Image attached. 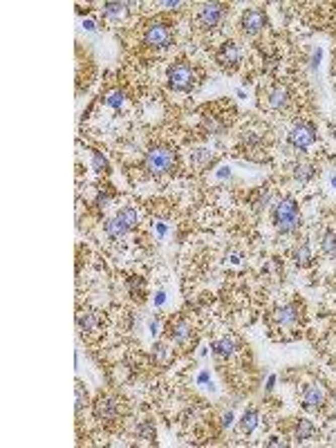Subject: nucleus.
<instances>
[{"instance_id":"obj_1","label":"nucleus","mask_w":336,"mask_h":448,"mask_svg":"<svg viewBox=\"0 0 336 448\" xmlns=\"http://www.w3.org/2000/svg\"><path fill=\"white\" fill-rule=\"evenodd\" d=\"M274 222L276 229L280 233H292L298 229V206H296L294 200H283L276 204V211H274Z\"/></svg>"},{"instance_id":"obj_2","label":"nucleus","mask_w":336,"mask_h":448,"mask_svg":"<svg viewBox=\"0 0 336 448\" xmlns=\"http://www.w3.org/2000/svg\"><path fill=\"white\" fill-rule=\"evenodd\" d=\"M137 220H139V215L135 208H121L112 220L105 224V233H108L110 238H119V236H123V233H128L130 229H135Z\"/></svg>"},{"instance_id":"obj_3","label":"nucleus","mask_w":336,"mask_h":448,"mask_svg":"<svg viewBox=\"0 0 336 448\" xmlns=\"http://www.w3.org/2000/svg\"><path fill=\"white\" fill-rule=\"evenodd\" d=\"M175 166V155L166 148H157V151H150L146 155V171L153 175H162L168 173Z\"/></svg>"},{"instance_id":"obj_4","label":"nucleus","mask_w":336,"mask_h":448,"mask_svg":"<svg viewBox=\"0 0 336 448\" xmlns=\"http://www.w3.org/2000/svg\"><path fill=\"white\" fill-rule=\"evenodd\" d=\"M195 81V72L188 63H175L168 69V86L173 90H188Z\"/></svg>"},{"instance_id":"obj_5","label":"nucleus","mask_w":336,"mask_h":448,"mask_svg":"<svg viewBox=\"0 0 336 448\" xmlns=\"http://www.w3.org/2000/svg\"><path fill=\"white\" fill-rule=\"evenodd\" d=\"M144 41H146V45H150V47L164 49L173 43V32H170L166 25H150Z\"/></svg>"},{"instance_id":"obj_6","label":"nucleus","mask_w":336,"mask_h":448,"mask_svg":"<svg viewBox=\"0 0 336 448\" xmlns=\"http://www.w3.org/2000/svg\"><path fill=\"white\" fill-rule=\"evenodd\" d=\"M289 139H292V143L296 148H307V146H312V143L316 141V130L312 126H307V123H300V126H296L294 130H292V134H289Z\"/></svg>"},{"instance_id":"obj_7","label":"nucleus","mask_w":336,"mask_h":448,"mask_svg":"<svg viewBox=\"0 0 336 448\" xmlns=\"http://www.w3.org/2000/svg\"><path fill=\"white\" fill-rule=\"evenodd\" d=\"M222 5H218V3H211V5H204L202 9H199V16H197V21H199V25H202L204 29H211V27H215V25L220 23V18H222Z\"/></svg>"},{"instance_id":"obj_8","label":"nucleus","mask_w":336,"mask_h":448,"mask_svg":"<svg viewBox=\"0 0 336 448\" xmlns=\"http://www.w3.org/2000/svg\"><path fill=\"white\" fill-rule=\"evenodd\" d=\"M262 27H264V14L260 9H249L242 18V32L251 36V34H258Z\"/></svg>"},{"instance_id":"obj_9","label":"nucleus","mask_w":336,"mask_h":448,"mask_svg":"<svg viewBox=\"0 0 336 448\" xmlns=\"http://www.w3.org/2000/svg\"><path fill=\"white\" fill-rule=\"evenodd\" d=\"M240 61V49L235 43H224L218 52V63L220 65H235Z\"/></svg>"},{"instance_id":"obj_10","label":"nucleus","mask_w":336,"mask_h":448,"mask_svg":"<svg viewBox=\"0 0 336 448\" xmlns=\"http://www.w3.org/2000/svg\"><path fill=\"white\" fill-rule=\"evenodd\" d=\"M94 415H97V419H112V417H117V401L114 399H99V403L94 406Z\"/></svg>"},{"instance_id":"obj_11","label":"nucleus","mask_w":336,"mask_h":448,"mask_svg":"<svg viewBox=\"0 0 336 448\" xmlns=\"http://www.w3.org/2000/svg\"><path fill=\"white\" fill-rule=\"evenodd\" d=\"M323 401H325V392L320 390L318 386H309L307 390H305V395H303L305 408H318Z\"/></svg>"},{"instance_id":"obj_12","label":"nucleus","mask_w":336,"mask_h":448,"mask_svg":"<svg viewBox=\"0 0 336 448\" xmlns=\"http://www.w3.org/2000/svg\"><path fill=\"white\" fill-rule=\"evenodd\" d=\"M298 307L296 305H287L283 307V310L276 312V318H278V323H283V325H294L296 321H298Z\"/></svg>"},{"instance_id":"obj_13","label":"nucleus","mask_w":336,"mask_h":448,"mask_svg":"<svg viewBox=\"0 0 336 448\" xmlns=\"http://www.w3.org/2000/svg\"><path fill=\"white\" fill-rule=\"evenodd\" d=\"M267 103H269L272 108H283L285 103H287V90H285L283 86L269 90V94H267Z\"/></svg>"},{"instance_id":"obj_14","label":"nucleus","mask_w":336,"mask_h":448,"mask_svg":"<svg viewBox=\"0 0 336 448\" xmlns=\"http://www.w3.org/2000/svg\"><path fill=\"white\" fill-rule=\"evenodd\" d=\"M211 350H213L218 356H229V354H233V341H231L229 336L218 338V341H213Z\"/></svg>"},{"instance_id":"obj_15","label":"nucleus","mask_w":336,"mask_h":448,"mask_svg":"<svg viewBox=\"0 0 336 448\" xmlns=\"http://www.w3.org/2000/svg\"><path fill=\"white\" fill-rule=\"evenodd\" d=\"M320 249L325 256L336 258V231H325L323 240H320Z\"/></svg>"},{"instance_id":"obj_16","label":"nucleus","mask_w":336,"mask_h":448,"mask_svg":"<svg viewBox=\"0 0 336 448\" xmlns=\"http://www.w3.org/2000/svg\"><path fill=\"white\" fill-rule=\"evenodd\" d=\"M188 336H190V327H188V323H177V325L170 327V338H173L175 343H184Z\"/></svg>"},{"instance_id":"obj_17","label":"nucleus","mask_w":336,"mask_h":448,"mask_svg":"<svg viewBox=\"0 0 336 448\" xmlns=\"http://www.w3.org/2000/svg\"><path fill=\"white\" fill-rule=\"evenodd\" d=\"M312 435H314V424H312V421H307V419H300L298 426H296V439L305 441V439H309Z\"/></svg>"},{"instance_id":"obj_18","label":"nucleus","mask_w":336,"mask_h":448,"mask_svg":"<svg viewBox=\"0 0 336 448\" xmlns=\"http://www.w3.org/2000/svg\"><path fill=\"white\" fill-rule=\"evenodd\" d=\"M255 426H258V410H247L240 419V428H242V432H251Z\"/></svg>"},{"instance_id":"obj_19","label":"nucleus","mask_w":336,"mask_h":448,"mask_svg":"<svg viewBox=\"0 0 336 448\" xmlns=\"http://www.w3.org/2000/svg\"><path fill=\"white\" fill-rule=\"evenodd\" d=\"M294 260L296 265H307L309 260H312V249H309V245H298L294 249Z\"/></svg>"},{"instance_id":"obj_20","label":"nucleus","mask_w":336,"mask_h":448,"mask_svg":"<svg viewBox=\"0 0 336 448\" xmlns=\"http://www.w3.org/2000/svg\"><path fill=\"white\" fill-rule=\"evenodd\" d=\"M126 7H128V3H105L103 5V12L108 14V16H123L126 14Z\"/></svg>"},{"instance_id":"obj_21","label":"nucleus","mask_w":336,"mask_h":448,"mask_svg":"<svg viewBox=\"0 0 336 448\" xmlns=\"http://www.w3.org/2000/svg\"><path fill=\"white\" fill-rule=\"evenodd\" d=\"M97 321H94V314L92 312H85V314H79V327L81 332H92Z\"/></svg>"},{"instance_id":"obj_22","label":"nucleus","mask_w":336,"mask_h":448,"mask_svg":"<svg viewBox=\"0 0 336 448\" xmlns=\"http://www.w3.org/2000/svg\"><path fill=\"white\" fill-rule=\"evenodd\" d=\"M294 177L298 179V182H307V179L314 177V168L309 166V164H300V166H296Z\"/></svg>"},{"instance_id":"obj_23","label":"nucleus","mask_w":336,"mask_h":448,"mask_svg":"<svg viewBox=\"0 0 336 448\" xmlns=\"http://www.w3.org/2000/svg\"><path fill=\"white\" fill-rule=\"evenodd\" d=\"M130 293H132L135 298H139V301L144 298V282L139 280V278H132V280H130Z\"/></svg>"},{"instance_id":"obj_24","label":"nucleus","mask_w":336,"mask_h":448,"mask_svg":"<svg viewBox=\"0 0 336 448\" xmlns=\"http://www.w3.org/2000/svg\"><path fill=\"white\" fill-rule=\"evenodd\" d=\"M85 403H88V395H85V390H83L81 383H77V410H79V412H81L83 408H85Z\"/></svg>"},{"instance_id":"obj_25","label":"nucleus","mask_w":336,"mask_h":448,"mask_svg":"<svg viewBox=\"0 0 336 448\" xmlns=\"http://www.w3.org/2000/svg\"><path fill=\"white\" fill-rule=\"evenodd\" d=\"M92 164H94V171H99L101 173L105 166H108V164H105V159L99 155V153H92Z\"/></svg>"},{"instance_id":"obj_26","label":"nucleus","mask_w":336,"mask_h":448,"mask_svg":"<svg viewBox=\"0 0 336 448\" xmlns=\"http://www.w3.org/2000/svg\"><path fill=\"white\" fill-rule=\"evenodd\" d=\"M209 159H211V155H209L207 151H197V153L193 155V162H195V164H199V166H202V164H207Z\"/></svg>"},{"instance_id":"obj_27","label":"nucleus","mask_w":336,"mask_h":448,"mask_svg":"<svg viewBox=\"0 0 336 448\" xmlns=\"http://www.w3.org/2000/svg\"><path fill=\"white\" fill-rule=\"evenodd\" d=\"M121 101H123V97L119 92H112L108 97V106H112V108H119V106H121Z\"/></svg>"},{"instance_id":"obj_28","label":"nucleus","mask_w":336,"mask_h":448,"mask_svg":"<svg viewBox=\"0 0 336 448\" xmlns=\"http://www.w3.org/2000/svg\"><path fill=\"white\" fill-rule=\"evenodd\" d=\"M97 204H99L101 208H105V206L110 204V195H103V193H101V195H99V200H97Z\"/></svg>"},{"instance_id":"obj_29","label":"nucleus","mask_w":336,"mask_h":448,"mask_svg":"<svg viewBox=\"0 0 336 448\" xmlns=\"http://www.w3.org/2000/svg\"><path fill=\"white\" fill-rule=\"evenodd\" d=\"M231 421H233V415H231V412L222 417V426H231Z\"/></svg>"},{"instance_id":"obj_30","label":"nucleus","mask_w":336,"mask_h":448,"mask_svg":"<svg viewBox=\"0 0 336 448\" xmlns=\"http://www.w3.org/2000/svg\"><path fill=\"white\" fill-rule=\"evenodd\" d=\"M164 301H166V298H164V291H159L157 296H155V305H162Z\"/></svg>"},{"instance_id":"obj_31","label":"nucleus","mask_w":336,"mask_h":448,"mask_svg":"<svg viewBox=\"0 0 336 448\" xmlns=\"http://www.w3.org/2000/svg\"><path fill=\"white\" fill-rule=\"evenodd\" d=\"M209 381V372H202V375H199V383H207Z\"/></svg>"},{"instance_id":"obj_32","label":"nucleus","mask_w":336,"mask_h":448,"mask_svg":"<svg viewBox=\"0 0 336 448\" xmlns=\"http://www.w3.org/2000/svg\"><path fill=\"white\" fill-rule=\"evenodd\" d=\"M274 383H276V377H269V383H267V390H272V388H274Z\"/></svg>"},{"instance_id":"obj_33","label":"nucleus","mask_w":336,"mask_h":448,"mask_svg":"<svg viewBox=\"0 0 336 448\" xmlns=\"http://www.w3.org/2000/svg\"><path fill=\"white\" fill-rule=\"evenodd\" d=\"M150 332H153V334H157V323H155V321L150 323Z\"/></svg>"},{"instance_id":"obj_34","label":"nucleus","mask_w":336,"mask_h":448,"mask_svg":"<svg viewBox=\"0 0 336 448\" xmlns=\"http://www.w3.org/2000/svg\"><path fill=\"white\" fill-rule=\"evenodd\" d=\"M83 27H85V29H94V23H92V21H88V23L83 25Z\"/></svg>"},{"instance_id":"obj_35","label":"nucleus","mask_w":336,"mask_h":448,"mask_svg":"<svg viewBox=\"0 0 336 448\" xmlns=\"http://www.w3.org/2000/svg\"><path fill=\"white\" fill-rule=\"evenodd\" d=\"M332 184H334V186H336V177H332Z\"/></svg>"}]
</instances>
